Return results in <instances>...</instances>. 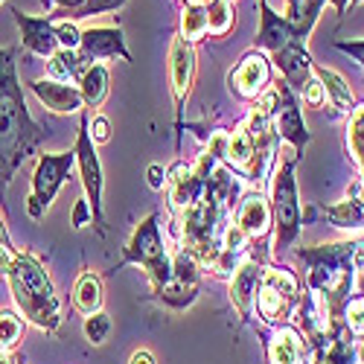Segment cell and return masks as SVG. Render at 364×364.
Returning a JSON list of instances; mask_svg holds the SVG:
<instances>
[{
    "instance_id": "obj_1",
    "label": "cell",
    "mask_w": 364,
    "mask_h": 364,
    "mask_svg": "<svg viewBox=\"0 0 364 364\" xmlns=\"http://www.w3.org/2000/svg\"><path fill=\"white\" fill-rule=\"evenodd\" d=\"M47 132L29 117L23 90L18 85L15 50L0 47V181L4 187L15 178L18 166L36 155Z\"/></svg>"
},
{
    "instance_id": "obj_2",
    "label": "cell",
    "mask_w": 364,
    "mask_h": 364,
    "mask_svg": "<svg viewBox=\"0 0 364 364\" xmlns=\"http://www.w3.org/2000/svg\"><path fill=\"white\" fill-rule=\"evenodd\" d=\"M355 245L358 239L297 251V259L306 265V291H312L323 303L336 323H341L338 321L341 306L350 300V291L355 286V268H353Z\"/></svg>"
},
{
    "instance_id": "obj_3",
    "label": "cell",
    "mask_w": 364,
    "mask_h": 364,
    "mask_svg": "<svg viewBox=\"0 0 364 364\" xmlns=\"http://www.w3.org/2000/svg\"><path fill=\"white\" fill-rule=\"evenodd\" d=\"M9 286L23 318H29L38 329H47V332L58 329V323H62V303H58L55 289L36 254L23 251L12 257Z\"/></svg>"
},
{
    "instance_id": "obj_4",
    "label": "cell",
    "mask_w": 364,
    "mask_h": 364,
    "mask_svg": "<svg viewBox=\"0 0 364 364\" xmlns=\"http://www.w3.org/2000/svg\"><path fill=\"white\" fill-rule=\"evenodd\" d=\"M274 169H271V228H274V254H283L297 239L303 228V210L297 198V181H294V164L297 155L291 149L277 151Z\"/></svg>"
},
{
    "instance_id": "obj_5",
    "label": "cell",
    "mask_w": 364,
    "mask_h": 364,
    "mask_svg": "<svg viewBox=\"0 0 364 364\" xmlns=\"http://www.w3.org/2000/svg\"><path fill=\"white\" fill-rule=\"evenodd\" d=\"M123 265H143L155 294L172 280V257H169V251L164 245V236H161V213H149L134 228L119 268Z\"/></svg>"
},
{
    "instance_id": "obj_6",
    "label": "cell",
    "mask_w": 364,
    "mask_h": 364,
    "mask_svg": "<svg viewBox=\"0 0 364 364\" xmlns=\"http://www.w3.org/2000/svg\"><path fill=\"white\" fill-rule=\"evenodd\" d=\"M73 155H76L82 187H85V198L90 204V213H94V225L105 236V216H102L105 178H102V164H100V155H97V143L90 140V114H82V119H79V137H76V146H73Z\"/></svg>"
},
{
    "instance_id": "obj_7",
    "label": "cell",
    "mask_w": 364,
    "mask_h": 364,
    "mask_svg": "<svg viewBox=\"0 0 364 364\" xmlns=\"http://www.w3.org/2000/svg\"><path fill=\"white\" fill-rule=\"evenodd\" d=\"M76 166V155L70 151H58V155H41L36 175H33V196L26 201V213L33 219H41L47 213V207L53 204V198L58 196L62 184L70 178Z\"/></svg>"
},
{
    "instance_id": "obj_8",
    "label": "cell",
    "mask_w": 364,
    "mask_h": 364,
    "mask_svg": "<svg viewBox=\"0 0 364 364\" xmlns=\"http://www.w3.org/2000/svg\"><path fill=\"white\" fill-rule=\"evenodd\" d=\"M271 87H274V94H277V105H274V132H277L280 140H286V146L300 158L303 149L309 146L312 134H309L306 123H303L297 94H294V90H291L286 82H277V85H271Z\"/></svg>"
},
{
    "instance_id": "obj_9",
    "label": "cell",
    "mask_w": 364,
    "mask_h": 364,
    "mask_svg": "<svg viewBox=\"0 0 364 364\" xmlns=\"http://www.w3.org/2000/svg\"><path fill=\"white\" fill-rule=\"evenodd\" d=\"M193 82H196V47L181 36H175L169 44V87L175 100L178 140H181V132H184V102L193 90Z\"/></svg>"
},
{
    "instance_id": "obj_10",
    "label": "cell",
    "mask_w": 364,
    "mask_h": 364,
    "mask_svg": "<svg viewBox=\"0 0 364 364\" xmlns=\"http://www.w3.org/2000/svg\"><path fill=\"white\" fill-rule=\"evenodd\" d=\"M271 87V62L259 50H251L239 58V65L228 73V90L239 100H259Z\"/></svg>"
},
{
    "instance_id": "obj_11",
    "label": "cell",
    "mask_w": 364,
    "mask_h": 364,
    "mask_svg": "<svg viewBox=\"0 0 364 364\" xmlns=\"http://www.w3.org/2000/svg\"><path fill=\"white\" fill-rule=\"evenodd\" d=\"M79 55L85 58V65H94L100 58H123L132 62V53L126 47L123 29L119 26H90L82 29V41H79Z\"/></svg>"
},
{
    "instance_id": "obj_12",
    "label": "cell",
    "mask_w": 364,
    "mask_h": 364,
    "mask_svg": "<svg viewBox=\"0 0 364 364\" xmlns=\"http://www.w3.org/2000/svg\"><path fill=\"white\" fill-rule=\"evenodd\" d=\"M262 268H265V262L248 257L230 277V303L245 321L254 318V303H257V289L262 280Z\"/></svg>"
},
{
    "instance_id": "obj_13",
    "label": "cell",
    "mask_w": 364,
    "mask_h": 364,
    "mask_svg": "<svg viewBox=\"0 0 364 364\" xmlns=\"http://www.w3.org/2000/svg\"><path fill=\"white\" fill-rule=\"evenodd\" d=\"M236 225L248 239H265L271 230V204L268 196L257 187L248 190L236 204Z\"/></svg>"
},
{
    "instance_id": "obj_14",
    "label": "cell",
    "mask_w": 364,
    "mask_h": 364,
    "mask_svg": "<svg viewBox=\"0 0 364 364\" xmlns=\"http://www.w3.org/2000/svg\"><path fill=\"white\" fill-rule=\"evenodd\" d=\"M166 196H169V207L172 213L181 216L201 198V190H204V181L196 178L193 166H187L184 161H178L172 169H166Z\"/></svg>"
},
{
    "instance_id": "obj_15",
    "label": "cell",
    "mask_w": 364,
    "mask_h": 364,
    "mask_svg": "<svg viewBox=\"0 0 364 364\" xmlns=\"http://www.w3.org/2000/svg\"><path fill=\"white\" fill-rule=\"evenodd\" d=\"M15 15V23L21 26V38H23V47L33 53V55H41V58H50L53 53H58V38H55V21L47 15V18H33V15H23L21 9H12Z\"/></svg>"
},
{
    "instance_id": "obj_16",
    "label": "cell",
    "mask_w": 364,
    "mask_h": 364,
    "mask_svg": "<svg viewBox=\"0 0 364 364\" xmlns=\"http://www.w3.org/2000/svg\"><path fill=\"white\" fill-rule=\"evenodd\" d=\"M309 353H312V347H309L306 336L291 323H280L268 336V361L271 364H306Z\"/></svg>"
},
{
    "instance_id": "obj_17",
    "label": "cell",
    "mask_w": 364,
    "mask_h": 364,
    "mask_svg": "<svg viewBox=\"0 0 364 364\" xmlns=\"http://www.w3.org/2000/svg\"><path fill=\"white\" fill-rule=\"evenodd\" d=\"M274 65L280 68L283 82L294 90V94H300V90L306 87V82L315 76L312 55H309V50H306V44H303V41H291L283 50H277L274 53Z\"/></svg>"
},
{
    "instance_id": "obj_18",
    "label": "cell",
    "mask_w": 364,
    "mask_h": 364,
    "mask_svg": "<svg viewBox=\"0 0 364 364\" xmlns=\"http://www.w3.org/2000/svg\"><path fill=\"white\" fill-rule=\"evenodd\" d=\"M297 41L294 38V29L286 21V15H277L274 9L268 6V0H259V33H257V50H268V53H277L286 44Z\"/></svg>"
},
{
    "instance_id": "obj_19",
    "label": "cell",
    "mask_w": 364,
    "mask_h": 364,
    "mask_svg": "<svg viewBox=\"0 0 364 364\" xmlns=\"http://www.w3.org/2000/svg\"><path fill=\"white\" fill-rule=\"evenodd\" d=\"M33 94L41 100L44 108H50L53 114H76L82 111V94L76 85L68 82H53V79H36L33 82Z\"/></svg>"
},
{
    "instance_id": "obj_20",
    "label": "cell",
    "mask_w": 364,
    "mask_h": 364,
    "mask_svg": "<svg viewBox=\"0 0 364 364\" xmlns=\"http://www.w3.org/2000/svg\"><path fill=\"white\" fill-rule=\"evenodd\" d=\"M297 300H300V297H291V294H286V291H280V289H274V286H268V283L259 280L254 312H257L265 323L280 326V323H286V318L294 312Z\"/></svg>"
},
{
    "instance_id": "obj_21",
    "label": "cell",
    "mask_w": 364,
    "mask_h": 364,
    "mask_svg": "<svg viewBox=\"0 0 364 364\" xmlns=\"http://www.w3.org/2000/svg\"><path fill=\"white\" fill-rule=\"evenodd\" d=\"M315 76L321 79L323 94H326V100L332 102V108H336L338 114H344V117H353V111L358 108V102H355V97H353L347 79H344L338 70L323 68V65H315Z\"/></svg>"
},
{
    "instance_id": "obj_22",
    "label": "cell",
    "mask_w": 364,
    "mask_h": 364,
    "mask_svg": "<svg viewBox=\"0 0 364 364\" xmlns=\"http://www.w3.org/2000/svg\"><path fill=\"white\" fill-rule=\"evenodd\" d=\"M286 4H289L286 21H289L291 29H294V38L306 44V38H309V33H312V26L318 23L321 9H323L326 0H286Z\"/></svg>"
},
{
    "instance_id": "obj_23",
    "label": "cell",
    "mask_w": 364,
    "mask_h": 364,
    "mask_svg": "<svg viewBox=\"0 0 364 364\" xmlns=\"http://www.w3.org/2000/svg\"><path fill=\"white\" fill-rule=\"evenodd\" d=\"M79 94H82V102L85 108H100L108 97V68L105 65H87L85 73L79 76Z\"/></svg>"
},
{
    "instance_id": "obj_24",
    "label": "cell",
    "mask_w": 364,
    "mask_h": 364,
    "mask_svg": "<svg viewBox=\"0 0 364 364\" xmlns=\"http://www.w3.org/2000/svg\"><path fill=\"white\" fill-rule=\"evenodd\" d=\"M102 280L94 274V271H82L76 286H73V303H76V309L87 318V315H94V312H102Z\"/></svg>"
},
{
    "instance_id": "obj_25",
    "label": "cell",
    "mask_w": 364,
    "mask_h": 364,
    "mask_svg": "<svg viewBox=\"0 0 364 364\" xmlns=\"http://www.w3.org/2000/svg\"><path fill=\"white\" fill-rule=\"evenodd\" d=\"M321 216L329 219L338 230L364 233V207H358L353 198H344V201H338V204L321 207Z\"/></svg>"
},
{
    "instance_id": "obj_26",
    "label": "cell",
    "mask_w": 364,
    "mask_h": 364,
    "mask_svg": "<svg viewBox=\"0 0 364 364\" xmlns=\"http://www.w3.org/2000/svg\"><path fill=\"white\" fill-rule=\"evenodd\" d=\"M85 58L79 55V50H58L50 55L47 62V79L53 82H79V76L85 73Z\"/></svg>"
},
{
    "instance_id": "obj_27",
    "label": "cell",
    "mask_w": 364,
    "mask_h": 364,
    "mask_svg": "<svg viewBox=\"0 0 364 364\" xmlns=\"http://www.w3.org/2000/svg\"><path fill=\"white\" fill-rule=\"evenodd\" d=\"M254 140L248 137V132L245 129H236L230 137H228V151H225V166H230L233 172L239 169V172H245L248 166H251V161H254Z\"/></svg>"
},
{
    "instance_id": "obj_28",
    "label": "cell",
    "mask_w": 364,
    "mask_h": 364,
    "mask_svg": "<svg viewBox=\"0 0 364 364\" xmlns=\"http://www.w3.org/2000/svg\"><path fill=\"white\" fill-rule=\"evenodd\" d=\"M236 15H233V4L230 0H213L207 6V36H216V38H225L230 33Z\"/></svg>"
},
{
    "instance_id": "obj_29",
    "label": "cell",
    "mask_w": 364,
    "mask_h": 364,
    "mask_svg": "<svg viewBox=\"0 0 364 364\" xmlns=\"http://www.w3.org/2000/svg\"><path fill=\"white\" fill-rule=\"evenodd\" d=\"M207 36V6H184L181 12V38L196 44Z\"/></svg>"
},
{
    "instance_id": "obj_30",
    "label": "cell",
    "mask_w": 364,
    "mask_h": 364,
    "mask_svg": "<svg viewBox=\"0 0 364 364\" xmlns=\"http://www.w3.org/2000/svg\"><path fill=\"white\" fill-rule=\"evenodd\" d=\"M338 321L353 338H364V294H350V300L341 306Z\"/></svg>"
},
{
    "instance_id": "obj_31",
    "label": "cell",
    "mask_w": 364,
    "mask_h": 364,
    "mask_svg": "<svg viewBox=\"0 0 364 364\" xmlns=\"http://www.w3.org/2000/svg\"><path fill=\"white\" fill-rule=\"evenodd\" d=\"M347 146L353 151V158L364 175V105H358L350 117V126H347Z\"/></svg>"
},
{
    "instance_id": "obj_32",
    "label": "cell",
    "mask_w": 364,
    "mask_h": 364,
    "mask_svg": "<svg viewBox=\"0 0 364 364\" xmlns=\"http://www.w3.org/2000/svg\"><path fill=\"white\" fill-rule=\"evenodd\" d=\"M23 336V321L12 309H0V353H9Z\"/></svg>"
},
{
    "instance_id": "obj_33",
    "label": "cell",
    "mask_w": 364,
    "mask_h": 364,
    "mask_svg": "<svg viewBox=\"0 0 364 364\" xmlns=\"http://www.w3.org/2000/svg\"><path fill=\"white\" fill-rule=\"evenodd\" d=\"M172 280L181 283V286L198 289V262L181 248L172 254Z\"/></svg>"
},
{
    "instance_id": "obj_34",
    "label": "cell",
    "mask_w": 364,
    "mask_h": 364,
    "mask_svg": "<svg viewBox=\"0 0 364 364\" xmlns=\"http://www.w3.org/2000/svg\"><path fill=\"white\" fill-rule=\"evenodd\" d=\"M85 336L90 344H105V338L111 336V318L105 312H94L85 318Z\"/></svg>"
},
{
    "instance_id": "obj_35",
    "label": "cell",
    "mask_w": 364,
    "mask_h": 364,
    "mask_svg": "<svg viewBox=\"0 0 364 364\" xmlns=\"http://www.w3.org/2000/svg\"><path fill=\"white\" fill-rule=\"evenodd\" d=\"M55 38H58V47H62V50H79L82 29H79L76 21L62 18V21H55Z\"/></svg>"
},
{
    "instance_id": "obj_36",
    "label": "cell",
    "mask_w": 364,
    "mask_h": 364,
    "mask_svg": "<svg viewBox=\"0 0 364 364\" xmlns=\"http://www.w3.org/2000/svg\"><path fill=\"white\" fill-rule=\"evenodd\" d=\"M126 6V0H87V4L82 9L73 12L70 21H79V18H90V15H102V12H117V9H123Z\"/></svg>"
},
{
    "instance_id": "obj_37",
    "label": "cell",
    "mask_w": 364,
    "mask_h": 364,
    "mask_svg": "<svg viewBox=\"0 0 364 364\" xmlns=\"http://www.w3.org/2000/svg\"><path fill=\"white\" fill-rule=\"evenodd\" d=\"M300 97H303V102H306V105L321 108V105L326 102V94H323V85H321V79H318V76H312V79L306 82V87L300 90Z\"/></svg>"
},
{
    "instance_id": "obj_38",
    "label": "cell",
    "mask_w": 364,
    "mask_h": 364,
    "mask_svg": "<svg viewBox=\"0 0 364 364\" xmlns=\"http://www.w3.org/2000/svg\"><path fill=\"white\" fill-rule=\"evenodd\" d=\"M90 140L94 143H108L111 140V119L102 114L90 117Z\"/></svg>"
},
{
    "instance_id": "obj_39",
    "label": "cell",
    "mask_w": 364,
    "mask_h": 364,
    "mask_svg": "<svg viewBox=\"0 0 364 364\" xmlns=\"http://www.w3.org/2000/svg\"><path fill=\"white\" fill-rule=\"evenodd\" d=\"M70 225H73L76 230H82L85 225H94V213H90V204H87V198H79V201L73 204Z\"/></svg>"
},
{
    "instance_id": "obj_40",
    "label": "cell",
    "mask_w": 364,
    "mask_h": 364,
    "mask_svg": "<svg viewBox=\"0 0 364 364\" xmlns=\"http://www.w3.org/2000/svg\"><path fill=\"white\" fill-rule=\"evenodd\" d=\"M336 50H341V53H347V55H353L355 62L364 68V38H350V41H336L332 44Z\"/></svg>"
},
{
    "instance_id": "obj_41",
    "label": "cell",
    "mask_w": 364,
    "mask_h": 364,
    "mask_svg": "<svg viewBox=\"0 0 364 364\" xmlns=\"http://www.w3.org/2000/svg\"><path fill=\"white\" fill-rule=\"evenodd\" d=\"M53 4H55L58 9H55V12L50 15V18H53V21H62V18H68L70 12H76V9H82V6L87 4V0H53Z\"/></svg>"
},
{
    "instance_id": "obj_42",
    "label": "cell",
    "mask_w": 364,
    "mask_h": 364,
    "mask_svg": "<svg viewBox=\"0 0 364 364\" xmlns=\"http://www.w3.org/2000/svg\"><path fill=\"white\" fill-rule=\"evenodd\" d=\"M149 187L151 190H164L166 187V166L164 164H151L149 166Z\"/></svg>"
},
{
    "instance_id": "obj_43",
    "label": "cell",
    "mask_w": 364,
    "mask_h": 364,
    "mask_svg": "<svg viewBox=\"0 0 364 364\" xmlns=\"http://www.w3.org/2000/svg\"><path fill=\"white\" fill-rule=\"evenodd\" d=\"M347 198H353L358 207H364V175H361V178H355L353 184H350V190H347Z\"/></svg>"
},
{
    "instance_id": "obj_44",
    "label": "cell",
    "mask_w": 364,
    "mask_h": 364,
    "mask_svg": "<svg viewBox=\"0 0 364 364\" xmlns=\"http://www.w3.org/2000/svg\"><path fill=\"white\" fill-rule=\"evenodd\" d=\"M12 251L0 245V277H9V268H12Z\"/></svg>"
},
{
    "instance_id": "obj_45",
    "label": "cell",
    "mask_w": 364,
    "mask_h": 364,
    "mask_svg": "<svg viewBox=\"0 0 364 364\" xmlns=\"http://www.w3.org/2000/svg\"><path fill=\"white\" fill-rule=\"evenodd\" d=\"M129 364H155V355H151L149 350H137V353H132Z\"/></svg>"
},
{
    "instance_id": "obj_46",
    "label": "cell",
    "mask_w": 364,
    "mask_h": 364,
    "mask_svg": "<svg viewBox=\"0 0 364 364\" xmlns=\"http://www.w3.org/2000/svg\"><path fill=\"white\" fill-rule=\"evenodd\" d=\"M332 6H336V12H338V18H344L347 15V9H350V0H329Z\"/></svg>"
},
{
    "instance_id": "obj_47",
    "label": "cell",
    "mask_w": 364,
    "mask_h": 364,
    "mask_svg": "<svg viewBox=\"0 0 364 364\" xmlns=\"http://www.w3.org/2000/svg\"><path fill=\"white\" fill-rule=\"evenodd\" d=\"M0 245L12 251V242H9V233H6V225H4V219H0Z\"/></svg>"
},
{
    "instance_id": "obj_48",
    "label": "cell",
    "mask_w": 364,
    "mask_h": 364,
    "mask_svg": "<svg viewBox=\"0 0 364 364\" xmlns=\"http://www.w3.org/2000/svg\"><path fill=\"white\" fill-rule=\"evenodd\" d=\"M0 364H15V361H12V355H9V353H0Z\"/></svg>"
},
{
    "instance_id": "obj_49",
    "label": "cell",
    "mask_w": 364,
    "mask_h": 364,
    "mask_svg": "<svg viewBox=\"0 0 364 364\" xmlns=\"http://www.w3.org/2000/svg\"><path fill=\"white\" fill-rule=\"evenodd\" d=\"M41 4H44V6H47V9H50V6H53V0H41Z\"/></svg>"
},
{
    "instance_id": "obj_50",
    "label": "cell",
    "mask_w": 364,
    "mask_h": 364,
    "mask_svg": "<svg viewBox=\"0 0 364 364\" xmlns=\"http://www.w3.org/2000/svg\"><path fill=\"white\" fill-rule=\"evenodd\" d=\"M0 4H4V0H0Z\"/></svg>"
}]
</instances>
